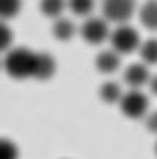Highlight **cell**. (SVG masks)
<instances>
[{"label": "cell", "instance_id": "cell-1", "mask_svg": "<svg viewBox=\"0 0 157 159\" xmlns=\"http://www.w3.org/2000/svg\"><path fill=\"white\" fill-rule=\"evenodd\" d=\"M35 52L12 46L3 56V71L13 80H29L34 74Z\"/></svg>", "mask_w": 157, "mask_h": 159}, {"label": "cell", "instance_id": "cell-2", "mask_svg": "<svg viewBox=\"0 0 157 159\" xmlns=\"http://www.w3.org/2000/svg\"><path fill=\"white\" fill-rule=\"evenodd\" d=\"M110 47L115 52H118L120 56L129 55L132 52L138 50V46L141 43L140 33L129 24H119L115 28L110 30L109 35Z\"/></svg>", "mask_w": 157, "mask_h": 159}, {"label": "cell", "instance_id": "cell-3", "mask_svg": "<svg viewBox=\"0 0 157 159\" xmlns=\"http://www.w3.org/2000/svg\"><path fill=\"white\" fill-rule=\"evenodd\" d=\"M110 30V24L103 16L90 15L84 18L82 24L78 27V34L85 43L91 46H100L109 40Z\"/></svg>", "mask_w": 157, "mask_h": 159}, {"label": "cell", "instance_id": "cell-4", "mask_svg": "<svg viewBox=\"0 0 157 159\" xmlns=\"http://www.w3.org/2000/svg\"><path fill=\"white\" fill-rule=\"evenodd\" d=\"M135 11V0H101V16L109 24H128Z\"/></svg>", "mask_w": 157, "mask_h": 159}, {"label": "cell", "instance_id": "cell-5", "mask_svg": "<svg viewBox=\"0 0 157 159\" xmlns=\"http://www.w3.org/2000/svg\"><path fill=\"white\" fill-rule=\"evenodd\" d=\"M118 105L120 112L129 119H141L148 112V97L138 89L124 91Z\"/></svg>", "mask_w": 157, "mask_h": 159}, {"label": "cell", "instance_id": "cell-6", "mask_svg": "<svg viewBox=\"0 0 157 159\" xmlns=\"http://www.w3.org/2000/svg\"><path fill=\"white\" fill-rule=\"evenodd\" d=\"M151 74L148 65L144 62H135L128 65L124 71V81L129 89H138L141 90L144 85H147Z\"/></svg>", "mask_w": 157, "mask_h": 159}, {"label": "cell", "instance_id": "cell-7", "mask_svg": "<svg viewBox=\"0 0 157 159\" xmlns=\"http://www.w3.org/2000/svg\"><path fill=\"white\" fill-rule=\"evenodd\" d=\"M57 63L53 55L47 52H35V63H34L33 80L47 81L56 74Z\"/></svg>", "mask_w": 157, "mask_h": 159}, {"label": "cell", "instance_id": "cell-8", "mask_svg": "<svg viewBox=\"0 0 157 159\" xmlns=\"http://www.w3.org/2000/svg\"><path fill=\"white\" fill-rule=\"evenodd\" d=\"M120 59L122 56L119 55L118 52H115L110 47V49H106V50H101L94 59V65L95 69L101 72V74H113L116 72L120 66Z\"/></svg>", "mask_w": 157, "mask_h": 159}, {"label": "cell", "instance_id": "cell-9", "mask_svg": "<svg viewBox=\"0 0 157 159\" xmlns=\"http://www.w3.org/2000/svg\"><path fill=\"white\" fill-rule=\"evenodd\" d=\"M51 34L55 35L57 41H69L75 37V34H78V27L71 18L62 15V16L53 19Z\"/></svg>", "mask_w": 157, "mask_h": 159}, {"label": "cell", "instance_id": "cell-10", "mask_svg": "<svg viewBox=\"0 0 157 159\" xmlns=\"http://www.w3.org/2000/svg\"><path fill=\"white\" fill-rule=\"evenodd\" d=\"M138 18L147 30L157 31V0H146L138 9Z\"/></svg>", "mask_w": 157, "mask_h": 159}, {"label": "cell", "instance_id": "cell-11", "mask_svg": "<svg viewBox=\"0 0 157 159\" xmlns=\"http://www.w3.org/2000/svg\"><path fill=\"white\" fill-rule=\"evenodd\" d=\"M122 94H124V90H122V87L116 81H104L100 85V89H98L100 99L104 103H109V105L119 103Z\"/></svg>", "mask_w": 157, "mask_h": 159}, {"label": "cell", "instance_id": "cell-12", "mask_svg": "<svg viewBox=\"0 0 157 159\" xmlns=\"http://www.w3.org/2000/svg\"><path fill=\"white\" fill-rule=\"evenodd\" d=\"M138 52H140L141 62L146 65H156L157 63V39H147L141 40L140 46H138Z\"/></svg>", "mask_w": 157, "mask_h": 159}, {"label": "cell", "instance_id": "cell-13", "mask_svg": "<svg viewBox=\"0 0 157 159\" xmlns=\"http://www.w3.org/2000/svg\"><path fill=\"white\" fill-rule=\"evenodd\" d=\"M40 11L46 18L56 19L66 11V0H40Z\"/></svg>", "mask_w": 157, "mask_h": 159}, {"label": "cell", "instance_id": "cell-14", "mask_svg": "<svg viewBox=\"0 0 157 159\" xmlns=\"http://www.w3.org/2000/svg\"><path fill=\"white\" fill-rule=\"evenodd\" d=\"M95 0H66V9L71 11L75 16L87 18L93 15Z\"/></svg>", "mask_w": 157, "mask_h": 159}, {"label": "cell", "instance_id": "cell-15", "mask_svg": "<svg viewBox=\"0 0 157 159\" xmlns=\"http://www.w3.org/2000/svg\"><path fill=\"white\" fill-rule=\"evenodd\" d=\"M22 9V0H0V21H11Z\"/></svg>", "mask_w": 157, "mask_h": 159}, {"label": "cell", "instance_id": "cell-16", "mask_svg": "<svg viewBox=\"0 0 157 159\" xmlns=\"http://www.w3.org/2000/svg\"><path fill=\"white\" fill-rule=\"evenodd\" d=\"M0 159H19V149L11 139L0 137Z\"/></svg>", "mask_w": 157, "mask_h": 159}, {"label": "cell", "instance_id": "cell-17", "mask_svg": "<svg viewBox=\"0 0 157 159\" xmlns=\"http://www.w3.org/2000/svg\"><path fill=\"white\" fill-rule=\"evenodd\" d=\"M12 43H13V33L11 27L7 25V22L0 21V55L6 53L11 49Z\"/></svg>", "mask_w": 157, "mask_h": 159}, {"label": "cell", "instance_id": "cell-18", "mask_svg": "<svg viewBox=\"0 0 157 159\" xmlns=\"http://www.w3.org/2000/svg\"><path fill=\"white\" fill-rule=\"evenodd\" d=\"M144 122H146V128L153 134H157V111L147 112L144 116Z\"/></svg>", "mask_w": 157, "mask_h": 159}, {"label": "cell", "instance_id": "cell-19", "mask_svg": "<svg viewBox=\"0 0 157 159\" xmlns=\"http://www.w3.org/2000/svg\"><path fill=\"white\" fill-rule=\"evenodd\" d=\"M147 85H148V89H150V91H151L153 94H156V96H157V74L150 77V80H148Z\"/></svg>", "mask_w": 157, "mask_h": 159}, {"label": "cell", "instance_id": "cell-20", "mask_svg": "<svg viewBox=\"0 0 157 159\" xmlns=\"http://www.w3.org/2000/svg\"><path fill=\"white\" fill-rule=\"evenodd\" d=\"M3 69V57H0V71Z\"/></svg>", "mask_w": 157, "mask_h": 159}, {"label": "cell", "instance_id": "cell-21", "mask_svg": "<svg viewBox=\"0 0 157 159\" xmlns=\"http://www.w3.org/2000/svg\"><path fill=\"white\" fill-rule=\"evenodd\" d=\"M154 150H156V155H157V142H156V146H154Z\"/></svg>", "mask_w": 157, "mask_h": 159}]
</instances>
